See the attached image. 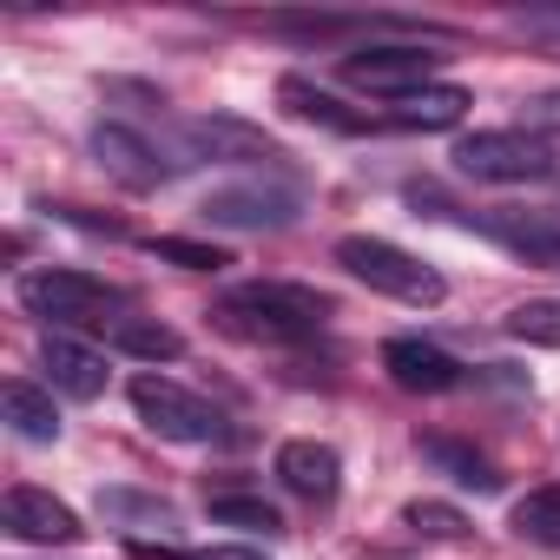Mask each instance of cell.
<instances>
[{"label":"cell","instance_id":"cell-5","mask_svg":"<svg viewBox=\"0 0 560 560\" xmlns=\"http://www.w3.org/2000/svg\"><path fill=\"white\" fill-rule=\"evenodd\" d=\"M132 409H139V422L152 429V435H165V442H191V448H205V442H224L231 429H224V416L205 402V396H191L185 383H172V376H132Z\"/></svg>","mask_w":560,"mask_h":560},{"label":"cell","instance_id":"cell-15","mask_svg":"<svg viewBox=\"0 0 560 560\" xmlns=\"http://www.w3.org/2000/svg\"><path fill=\"white\" fill-rule=\"evenodd\" d=\"M277 100H284V113H298L304 126H324V132H343V139L370 132V113L343 106L330 86H317V80H304V73H284V80H277Z\"/></svg>","mask_w":560,"mask_h":560},{"label":"cell","instance_id":"cell-9","mask_svg":"<svg viewBox=\"0 0 560 560\" xmlns=\"http://www.w3.org/2000/svg\"><path fill=\"white\" fill-rule=\"evenodd\" d=\"M93 159L106 165V178H119L132 191H152V185H165L178 172V159H165L139 126H119V119H100L93 126Z\"/></svg>","mask_w":560,"mask_h":560},{"label":"cell","instance_id":"cell-10","mask_svg":"<svg viewBox=\"0 0 560 560\" xmlns=\"http://www.w3.org/2000/svg\"><path fill=\"white\" fill-rule=\"evenodd\" d=\"M0 527H8L14 540H34V547H73L86 527L67 501H54L47 488H8V501H0Z\"/></svg>","mask_w":560,"mask_h":560},{"label":"cell","instance_id":"cell-2","mask_svg":"<svg viewBox=\"0 0 560 560\" xmlns=\"http://www.w3.org/2000/svg\"><path fill=\"white\" fill-rule=\"evenodd\" d=\"M14 298L27 317H40L54 330H113V324H126V304H132L119 284H106L93 270H27Z\"/></svg>","mask_w":560,"mask_h":560},{"label":"cell","instance_id":"cell-21","mask_svg":"<svg viewBox=\"0 0 560 560\" xmlns=\"http://www.w3.org/2000/svg\"><path fill=\"white\" fill-rule=\"evenodd\" d=\"M205 508H211V521H218V527H237V534H264V540H270L277 527H284V521H277V508H270L264 494H211Z\"/></svg>","mask_w":560,"mask_h":560},{"label":"cell","instance_id":"cell-14","mask_svg":"<svg viewBox=\"0 0 560 560\" xmlns=\"http://www.w3.org/2000/svg\"><path fill=\"white\" fill-rule=\"evenodd\" d=\"M468 224H475L481 237L508 244L514 257L560 270V218H527V211H481V218H468Z\"/></svg>","mask_w":560,"mask_h":560},{"label":"cell","instance_id":"cell-12","mask_svg":"<svg viewBox=\"0 0 560 560\" xmlns=\"http://www.w3.org/2000/svg\"><path fill=\"white\" fill-rule=\"evenodd\" d=\"M277 481H284L298 501H311V508H324V501H337V488H343V455L330 448V442H284L277 448Z\"/></svg>","mask_w":560,"mask_h":560},{"label":"cell","instance_id":"cell-26","mask_svg":"<svg viewBox=\"0 0 560 560\" xmlns=\"http://www.w3.org/2000/svg\"><path fill=\"white\" fill-rule=\"evenodd\" d=\"M514 27H527L534 40H547L560 54V0H540V8H514Z\"/></svg>","mask_w":560,"mask_h":560},{"label":"cell","instance_id":"cell-20","mask_svg":"<svg viewBox=\"0 0 560 560\" xmlns=\"http://www.w3.org/2000/svg\"><path fill=\"white\" fill-rule=\"evenodd\" d=\"M508 527L534 547H560V488H527L514 508H508Z\"/></svg>","mask_w":560,"mask_h":560},{"label":"cell","instance_id":"cell-24","mask_svg":"<svg viewBox=\"0 0 560 560\" xmlns=\"http://www.w3.org/2000/svg\"><path fill=\"white\" fill-rule=\"evenodd\" d=\"M145 250L165 257V264H178V270H224V264H231L218 244H198V237H152Z\"/></svg>","mask_w":560,"mask_h":560},{"label":"cell","instance_id":"cell-16","mask_svg":"<svg viewBox=\"0 0 560 560\" xmlns=\"http://www.w3.org/2000/svg\"><path fill=\"white\" fill-rule=\"evenodd\" d=\"M0 416H8V429L21 435V442H60V409H54V396L47 389H34V383H0Z\"/></svg>","mask_w":560,"mask_h":560},{"label":"cell","instance_id":"cell-17","mask_svg":"<svg viewBox=\"0 0 560 560\" xmlns=\"http://www.w3.org/2000/svg\"><path fill=\"white\" fill-rule=\"evenodd\" d=\"M462 113H468V93L462 86H422V93H409V100H389V119L396 126H409V132H448V126H462Z\"/></svg>","mask_w":560,"mask_h":560},{"label":"cell","instance_id":"cell-1","mask_svg":"<svg viewBox=\"0 0 560 560\" xmlns=\"http://www.w3.org/2000/svg\"><path fill=\"white\" fill-rule=\"evenodd\" d=\"M337 317V304L311 284H284V277H264V284H237L211 304V324L244 337V343H311L324 324Z\"/></svg>","mask_w":560,"mask_h":560},{"label":"cell","instance_id":"cell-6","mask_svg":"<svg viewBox=\"0 0 560 560\" xmlns=\"http://www.w3.org/2000/svg\"><path fill=\"white\" fill-rule=\"evenodd\" d=\"M277 165V159H291L284 145H277L264 126L250 119H231V113H198L178 126V165Z\"/></svg>","mask_w":560,"mask_h":560},{"label":"cell","instance_id":"cell-29","mask_svg":"<svg viewBox=\"0 0 560 560\" xmlns=\"http://www.w3.org/2000/svg\"><path fill=\"white\" fill-rule=\"evenodd\" d=\"M553 185H560V178H553Z\"/></svg>","mask_w":560,"mask_h":560},{"label":"cell","instance_id":"cell-22","mask_svg":"<svg viewBox=\"0 0 560 560\" xmlns=\"http://www.w3.org/2000/svg\"><path fill=\"white\" fill-rule=\"evenodd\" d=\"M508 337L534 350H560V298H527L508 311Z\"/></svg>","mask_w":560,"mask_h":560},{"label":"cell","instance_id":"cell-25","mask_svg":"<svg viewBox=\"0 0 560 560\" xmlns=\"http://www.w3.org/2000/svg\"><path fill=\"white\" fill-rule=\"evenodd\" d=\"M100 508H106V514H119V521H152V527H172V508H165L159 494H126V488H113V494H100Z\"/></svg>","mask_w":560,"mask_h":560},{"label":"cell","instance_id":"cell-4","mask_svg":"<svg viewBox=\"0 0 560 560\" xmlns=\"http://www.w3.org/2000/svg\"><path fill=\"white\" fill-rule=\"evenodd\" d=\"M455 165L481 185H534V178H560V159L540 132L527 126H488V132H468L455 145Z\"/></svg>","mask_w":560,"mask_h":560},{"label":"cell","instance_id":"cell-27","mask_svg":"<svg viewBox=\"0 0 560 560\" xmlns=\"http://www.w3.org/2000/svg\"><path fill=\"white\" fill-rule=\"evenodd\" d=\"M527 132H560V86L527 100Z\"/></svg>","mask_w":560,"mask_h":560},{"label":"cell","instance_id":"cell-7","mask_svg":"<svg viewBox=\"0 0 560 560\" xmlns=\"http://www.w3.org/2000/svg\"><path fill=\"white\" fill-rule=\"evenodd\" d=\"M298 211H304V191L298 185H264V178H250V185H218L205 205H198V218L205 224H218V231H284V224H298Z\"/></svg>","mask_w":560,"mask_h":560},{"label":"cell","instance_id":"cell-3","mask_svg":"<svg viewBox=\"0 0 560 560\" xmlns=\"http://www.w3.org/2000/svg\"><path fill=\"white\" fill-rule=\"evenodd\" d=\"M337 264L357 277V284H370V291H383V298H396V304H416V311H435L442 298H448V284L416 257V250H402V244H389V237H370V231H350V237H337Z\"/></svg>","mask_w":560,"mask_h":560},{"label":"cell","instance_id":"cell-18","mask_svg":"<svg viewBox=\"0 0 560 560\" xmlns=\"http://www.w3.org/2000/svg\"><path fill=\"white\" fill-rule=\"evenodd\" d=\"M422 462H429V468H442L455 488H475V494H494V488H501L494 462H488L481 448L455 442V435H422Z\"/></svg>","mask_w":560,"mask_h":560},{"label":"cell","instance_id":"cell-28","mask_svg":"<svg viewBox=\"0 0 560 560\" xmlns=\"http://www.w3.org/2000/svg\"><path fill=\"white\" fill-rule=\"evenodd\" d=\"M185 560H270L257 547H205V553H185Z\"/></svg>","mask_w":560,"mask_h":560},{"label":"cell","instance_id":"cell-11","mask_svg":"<svg viewBox=\"0 0 560 560\" xmlns=\"http://www.w3.org/2000/svg\"><path fill=\"white\" fill-rule=\"evenodd\" d=\"M383 370H389V383L409 389V396H448V389L468 383V370H462L448 350L422 343V337H389V343H383Z\"/></svg>","mask_w":560,"mask_h":560},{"label":"cell","instance_id":"cell-19","mask_svg":"<svg viewBox=\"0 0 560 560\" xmlns=\"http://www.w3.org/2000/svg\"><path fill=\"white\" fill-rule=\"evenodd\" d=\"M106 343H113L119 357H132V363H172V357L185 350V337H178L172 324H159V317H126V324L106 330Z\"/></svg>","mask_w":560,"mask_h":560},{"label":"cell","instance_id":"cell-8","mask_svg":"<svg viewBox=\"0 0 560 560\" xmlns=\"http://www.w3.org/2000/svg\"><path fill=\"white\" fill-rule=\"evenodd\" d=\"M442 73V54L416 47V40H396V47H363L343 60V80L363 86V93H383V100H409L422 86H435Z\"/></svg>","mask_w":560,"mask_h":560},{"label":"cell","instance_id":"cell-13","mask_svg":"<svg viewBox=\"0 0 560 560\" xmlns=\"http://www.w3.org/2000/svg\"><path fill=\"white\" fill-rule=\"evenodd\" d=\"M40 370H47V383H54L60 396H73V402H100V396H106V357L86 350V343H73L67 330H47Z\"/></svg>","mask_w":560,"mask_h":560},{"label":"cell","instance_id":"cell-23","mask_svg":"<svg viewBox=\"0 0 560 560\" xmlns=\"http://www.w3.org/2000/svg\"><path fill=\"white\" fill-rule=\"evenodd\" d=\"M402 527L422 534V540H462V534H468V514L448 508V501H409V508H402Z\"/></svg>","mask_w":560,"mask_h":560}]
</instances>
